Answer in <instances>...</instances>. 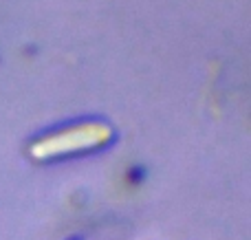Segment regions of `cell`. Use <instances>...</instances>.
Returning <instances> with one entry per match:
<instances>
[{"instance_id": "1", "label": "cell", "mask_w": 251, "mask_h": 240, "mask_svg": "<svg viewBox=\"0 0 251 240\" xmlns=\"http://www.w3.org/2000/svg\"><path fill=\"white\" fill-rule=\"evenodd\" d=\"M110 139H113L110 126L97 121H86V123H77V126H69L60 132H51V135L33 141L31 157L55 159V157H66V154L88 152V150L104 148Z\"/></svg>"}]
</instances>
